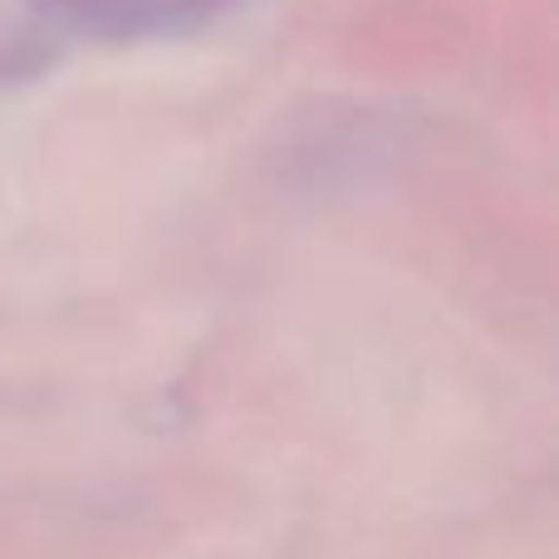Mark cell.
I'll return each mask as SVG.
<instances>
[{"instance_id": "cell-1", "label": "cell", "mask_w": 559, "mask_h": 559, "mask_svg": "<svg viewBox=\"0 0 559 559\" xmlns=\"http://www.w3.org/2000/svg\"><path fill=\"white\" fill-rule=\"evenodd\" d=\"M45 10H88V5H104V0H39Z\"/></svg>"}]
</instances>
